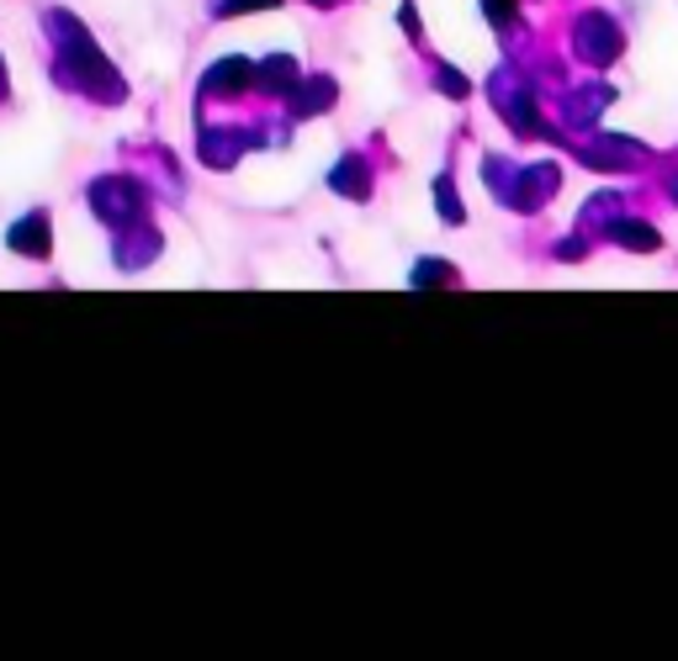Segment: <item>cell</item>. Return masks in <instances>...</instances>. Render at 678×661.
Returning <instances> with one entry per match:
<instances>
[{
  "instance_id": "1",
  "label": "cell",
  "mask_w": 678,
  "mask_h": 661,
  "mask_svg": "<svg viewBox=\"0 0 678 661\" xmlns=\"http://www.w3.org/2000/svg\"><path fill=\"white\" fill-rule=\"evenodd\" d=\"M17 249H22V255H43V249H49V223H43V217H27L22 228H17Z\"/></svg>"
}]
</instances>
